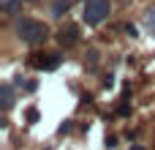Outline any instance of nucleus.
Masks as SVG:
<instances>
[{
  "mask_svg": "<svg viewBox=\"0 0 155 150\" xmlns=\"http://www.w3.org/2000/svg\"><path fill=\"white\" fill-rule=\"evenodd\" d=\"M16 36L25 44H41L49 38V27L44 22H35V19H22V22H16Z\"/></svg>",
  "mask_w": 155,
  "mask_h": 150,
  "instance_id": "1",
  "label": "nucleus"
},
{
  "mask_svg": "<svg viewBox=\"0 0 155 150\" xmlns=\"http://www.w3.org/2000/svg\"><path fill=\"white\" fill-rule=\"evenodd\" d=\"M109 14H112V3H109V0H87L82 16H84L87 25H101Z\"/></svg>",
  "mask_w": 155,
  "mask_h": 150,
  "instance_id": "2",
  "label": "nucleus"
},
{
  "mask_svg": "<svg viewBox=\"0 0 155 150\" xmlns=\"http://www.w3.org/2000/svg\"><path fill=\"white\" fill-rule=\"evenodd\" d=\"M30 66L44 68V71H54V68L60 66V55H57V52H38V55H30Z\"/></svg>",
  "mask_w": 155,
  "mask_h": 150,
  "instance_id": "3",
  "label": "nucleus"
},
{
  "mask_svg": "<svg viewBox=\"0 0 155 150\" xmlns=\"http://www.w3.org/2000/svg\"><path fill=\"white\" fill-rule=\"evenodd\" d=\"M57 41H60L63 46H74V44L79 41V30H76V25H68V27H63V30L57 33Z\"/></svg>",
  "mask_w": 155,
  "mask_h": 150,
  "instance_id": "4",
  "label": "nucleus"
},
{
  "mask_svg": "<svg viewBox=\"0 0 155 150\" xmlns=\"http://www.w3.org/2000/svg\"><path fill=\"white\" fill-rule=\"evenodd\" d=\"M68 8H71V3H68V0H54V5H52V16H57V19H60V16H65V14H68Z\"/></svg>",
  "mask_w": 155,
  "mask_h": 150,
  "instance_id": "5",
  "label": "nucleus"
},
{
  "mask_svg": "<svg viewBox=\"0 0 155 150\" xmlns=\"http://www.w3.org/2000/svg\"><path fill=\"white\" fill-rule=\"evenodd\" d=\"M11 98H14V96H11V85H3V107H5V109L14 104Z\"/></svg>",
  "mask_w": 155,
  "mask_h": 150,
  "instance_id": "6",
  "label": "nucleus"
},
{
  "mask_svg": "<svg viewBox=\"0 0 155 150\" xmlns=\"http://www.w3.org/2000/svg\"><path fill=\"white\" fill-rule=\"evenodd\" d=\"M16 11H19V0H8L5 3V14L8 16H16Z\"/></svg>",
  "mask_w": 155,
  "mask_h": 150,
  "instance_id": "7",
  "label": "nucleus"
},
{
  "mask_svg": "<svg viewBox=\"0 0 155 150\" xmlns=\"http://www.w3.org/2000/svg\"><path fill=\"white\" fill-rule=\"evenodd\" d=\"M27 120L35 123V120H38V109H27Z\"/></svg>",
  "mask_w": 155,
  "mask_h": 150,
  "instance_id": "8",
  "label": "nucleus"
},
{
  "mask_svg": "<svg viewBox=\"0 0 155 150\" xmlns=\"http://www.w3.org/2000/svg\"><path fill=\"white\" fill-rule=\"evenodd\" d=\"M68 131H71V120H65V123L60 126V134H68Z\"/></svg>",
  "mask_w": 155,
  "mask_h": 150,
  "instance_id": "9",
  "label": "nucleus"
},
{
  "mask_svg": "<svg viewBox=\"0 0 155 150\" xmlns=\"http://www.w3.org/2000/svg\"><path fill=\"white\" fill-rule=\"evenodd\" d=\"M125 33H128V36L134 38V36H136V27H134V25H125Z\"/></svg>",
  "mask_w": 155,
  "mask_h": 150,
  "instance_id": "10",
  "label": "nucleus"
},
{
  "mask_svg": "<svg viewBox=\"0 0 155 150\" xmlns=\"http://www.w3.org/2000/svg\"><path fill=\"white\" fill-rule=\"evenodd\" d=\"M112 85H114V77H112V74H109V77H106V79H104V87H112Z\"/></svg>",
  "mask_w": 155,
  "mask_h": 150,
  "instance_id": "11",
  "label": "nucleus"
},
{
  "mask_svg": "<svg viewBox=\"0 0 155 150\" xmlns=\"http://www.w3.org/2000/svg\"><path fill=\"white\" fill-rule=\"evenodd\" d=\"M117 112H120V115H128V112H131V107H128V104H120V109H117Z\"/></svg>",
  "mask_w": 155,
  "mask_h": 150,
  "instance_id": "12",
  "label": "nucleus"
},
{
  "mask_svg": "<svg viewBox=\"0 0 155 150\" xmlns=\"http://www.w3.org/2000/svg\"><path fill=\"white\" fill-rule=\"evenodd\" d=\"M150 27H153V30H155V11H153V14H150Z\"/></svg>",
  "mask_w": 155,
  "mask_h": 150,
  "instance_id": "13",
  "label": "nucleus"
},
{
  "mask_svg": "<svg viewBox=\"0 0 155 150\" xmlns=\"http://www.w3.org/2000/svg\"><path fill=\"white\" fill-rule=\"evenodd\" d=\"M131 150H144V148H139V145H136V148H131Z\"/></svg>",
  "mask_w": 155,
  "mask_h": 150,
  "instance_id": "14",
  "label": "nucleus"
},
{
  "mask_svg": "<svg viewBox=\"0 0 155 150\" xmlns=\"http://www.w3.org/2000/svg\"><path fill=\"white\" fill-rule=\"evenodd\" d=\"M30 3H41V0H30Z\"/></svg>",
  "mask_w": 155,
  "mask_h": 150,
  "instance_id": "15",
  "label": "nucleus"
}]
</instances>
